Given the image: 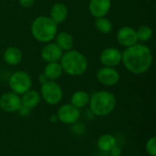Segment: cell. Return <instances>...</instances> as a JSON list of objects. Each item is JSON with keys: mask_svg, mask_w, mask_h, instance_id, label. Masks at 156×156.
I'll list each match as a JSON object with an SVG mask.
<instances>
[{"mask_svg": "<svg viewBox=\"0 0 156 156\" xmlns=\"http://www.w3.org/2000/svg\"><path fill=\"white\" fill-rule=\"evenodd\" d=\"M122 61L131 73L141 75L145 73L152 66L153 55L147 46L135 44L128 47L122 53Z\"/></svg>", "mask_w": 156, "mask_h": 156, "instance_id": "6da1fadb", "label": "cell"}, {"mask_svg": "<svg viewBox=\"0 0 156 156\" xmlns=\"http://www.w3.org/2000/svg\"><path fill=\"white\" fill-rule=\"evenodd\" d=\"M117 105L115 95L109 90L93 92L90 97V110L97 117H106L112 114Z\"/></svg>", "mask_w": 156, "mask_h": 156, "instance_id": "7a4b0ae2", "label": "cell"}, {"mask_svg": "<svg viewBox=\"0 0 156 156\" xmlns=\"http://www.w3.org/2000/svg\"><path fill=\"white\" fill-rule=\"evenodd\" d=\"M60 66L63 72L69 76H81L88 69V59L78 50H69L62 55Z\"/></svg>", "mask_w": 156, "mask_h": 156, "instance_id": "3957f363", "label": "cell"}, {"mask_svg": "<svg viewBox=\"0 0 156 156\" xmlns=\"http://www.w3.org/2000/svg\"><path fill=\"white\" fill-rule=\"evenodd\" d=\"M58 25L48 16H38L31 25L32 36L41 43H48L57 35Z\"/></svg>", "mask_w": 156, "mask_h": 156, "instance_id": "277c9868", "label": "cell"}, {"mask_svg": "<svg viewBox=\"0 0 156 156\" xmlns=\"http://www.w3.org/2000/svg\"><path fill=\"white\" fill-rule=\"evenodd\" d=\"M39 94L41 99L49 105H58L63 99L62 88L56 81L51 80L41 85Z\"/></svg>", "mask_w": 156, "mask_h": 156, "instance_id": "5b68a950", "label": "cell"}, {"mask_svg": "<svg viewBox=\"0 0 156 156\" xmlns=\"http://www.w3.org/2000/svg\"><path fill=\"white\" fill-rule=\"evenodd\" d=\"M11 91L17 95H22L32 87V80L28 73L23 70H17L14 72L8 81Z\"/></svg>", "mask_w": 156, "mask_h": 156, "instance_id": "8992f818", "label": "cell"}, {"mask_svg": "<svg viewBox=\"0 0 156 156\" xmlns=\"http://www.w3.org/2000/svg\"><path fill=\"white\" fill-rule=\"evenodd\" d=\"M58 122L66 125H73L78 122L80 118V110L77 109L70 103L62 104L57 111Z\"/></svg>", "mask_w": 156, "mask_h": 156, "instance_id": "52a82bcc", "label": "cell"}, {"mask_svg": "<svg viewBox=\"0 0 156 156\" xmlns=\"http://www.w3.org/2000/svg\"><path fill=\"white\" fill-rule=\"evenodd\" d=\"M21 106L20 96L13 91L5 92L0 97V109L6 113L17 112Z\"/></svg>", "mask_w": 156, "mask_h": 156, "instance_id": "ba28073f", "label": "cell"}, {"mask_svg": "<svg viewBox=\"0 0 156 156\" xmlns=\"http://www.w3.org/2000/svg\"><path fill=\"white\" fill-rule=\"evenodd\" d=\"M96 78L101 85L112 87L120 81V73L114 68L104 66L98 69Z\"/></svg>", "mask_w": 156, "mask_h": 156, "instance_id": "9c48e42d", "label": "cell"}, {"mask_svg": "<svg viewBox=\"0 0 156 156\" xmlns=\"http://www.w3.org/2000/svg\"><path fill=\"white\" fill-rule=\"evenodd\" d=\"M100 59L103 66L114 68L122 62V53L116 48H108L101 52Z\"/></svg>", "mask_w": 156, "mask_h": 156, "instance_id": "30bf717a", "label": "cell"}, {"mask_svg": "<svg viewBox=\"0 0 156 156\" xmlns=\"http://www.w3.org/2000/svg\"><path fill=\"white\" fill-rule=\"evenodd\" d=\"M117 40L121 45L126 48L137 44L138 38L136 30L131 27H123L120 28L117 33Z\"/></svg>", "mask_w": 156, "mask_h": 156, "instance_id": "8fae6325", "label": "cell"}, {"mask_svg": "<svg viewBox=\"0 0 156 156\" xmlns=\"http://www.w3.org/2000/svg\"><path fill=\"white\" fill-rule=\"evenodd\" d=\"M63 55V51L59 48V47L56 43L49 42L43 47L41 49V57L42 58L48 62H58Z\"/></svg>", "mask_w": 156, "mask_h": 156, "instance_id": "7c38bea8", "label": "cell"}, {"mask_svg": "<svg viewBox=\"0 0 156 156\" xmlns=\"http://www.w3.org/2000/svg\"><path fill=\"white\" fill-rule=\"evenodd\" d=\"M112 5L111 0H90L89 9L90 14L98 18L105 16L110 11Z\"/></svg>", "mask_w": 156, "mask_h": 156, "instance_id": "4fadbf2b", "label": "cell"}, {"mask_svg": "<svg viewBox=\"0 0 156 156\" xmlns=\"http://www.w3.org/2000/svg\"><path fill=\"white\" fill-rule=\"evenodd\" d=\"M69 10L67 6L62 3H56L51 6L50 18L58 25L63 23L68 17Z\"/></svg>", "mask_w": 156, "mask_h": 156, "instance_id": "5bb4252c", "label": "cell"}, {"mask_svg": "<svg viewBox=\"0 0 156 156\" xmlns=\"http://www.w3.org/2000/svg\"><path fill=\"white\" fill-rule=\"evenodd\" d=\"M20 99H21L22 106H25L30 110L36 108L41 101L39 92L35 90H31V89L29 90H27V92H25L24 94H22Z\"/></svg>", "mask_w": 156, "mask_h": 156, "instance_id": "9a60e30c", "label": "cell"}, {"mask_svg": "<svg viewBox=\"0 0 156 156\" xmlns=\"http://www.w3.org/2000/svg\"><path fill=\"white\" fill-rule=\"evenodd\" d=\"M117 144L115 136L112 133H104L101 135L97 141V147L101 152L109 153L110 150Z\"/></svg>", "mask_w": 156, "mask_h": 156, "instance_id": "2e32d148", "label": "cell"}, {"mask_svg": "<svg viewBox=\"0 0 156 156\" xmlns=\"http://www.w3.org/2000/svg\"><path fill=\"white\" fill-rule=\"evenodd\" d=\"M3 58L6 64L10 66H16L21 62L22 53L19 48L16 47H9L5 50Z\"/></svg>", "mask_w": 156, "mask_h": 156, "instance_id": "e0dca14e", "label": "cell"}, {"mask_svg": "<svg viewBox=\"0 0 156 156\" xmlns=\"http://www.w3.org/2000/svg\"><path fill=\"white\" fill-rule=\"evenodd\" d=\"M90 93L85 90H78L74 92L70 98V104L80 110L89 105L90 102Z\"/></svg>", "mask_w": 156, "mask_h": 156, "instance_id": "ac0fdd59", "label": "cell"}, {"mask_svg": "<svg viewBox=\"0 0 156 156\" xmlns=\"http://www.w3.org/2000/svg\"><path fill=\"white\" fill-rule=\"evenodd\" d=\"M43 73L45 74V76L48 78V80L55 81L61 77L63 70L60 66V63L50 62V63H48V65L45 67Z\"/></svg>", "mask_w": 156, "mask_h": 156, "instance_id": "d6986e66", "label": "cell"}, {"mask_svg": "<svg viewBox=\"0 0 156 156\" xmlns=\"http://www.w3.org/2000/svg\"><path fill=\"white\" fill-rule=\"evenodd\" d=\"M56 44L59 47V48L63 51H69L72 48L74 39L69 33L60 32L56 35Z\"/></svg>", "mask_w": 156, "mask_h": 156, "instance_id": "ffe728a7", "label": "cell"}, {"mask_svg": "<svg viewBox=\"0 0 156 156\" xmlns=\"http://www.w3.org/2000/svg\"><path fill=\"white\" fill-rule=\"evenodd\" d=\"M95 27L100 31L101 33L103 34H108L112 31V22L106 18L105 16L102 17H98L95 20Z\"/></svg>", "mask_w": 156, "mask_h": 156, "instance_id": "44dd1931", "label": "cell"}, {"mask_svg": "<svg viewBox=\"0 0 156 156\" xmlns=\"http://www.w3.org/2000/svg\"><path fill=\"white\" fill-rule=\"evenodd\" d=\"M136 34H137L138 40L145 42V41H148L152 38L154 33H153V30L150 27L142 26L136 30Z\"/></svg>", "mask_w": 156, "mask_h": 156, "instance_id": "7402d4cb", "label": "cell"}, {"mask_svg": "<svg viewBox=\"0 0 156 156\" xmlns=\"http://www.w3.org/2000/svg\"><path fill=\"white\" fill-rule=\"evenodd\" d=\"M145 151L149 156H156V137H150L145 144Z\"/></svg>", "mask_w": 156, "mask_h": 156, "instance_id": "603a6c76", "label": "cell"}, {"mask_svg": "<svg viewBox=\"0 0 156 156\" xmlns=\"http://www.w3.org/2000/svg\"><path fill=\"white\" fill-rule=\"evenodd\" d=\"M109 154H111V156H121L122 155V148L118 144H116L110 150Z\"/></svg>", "mask_w": 156, "mask_h": 156, "instance_id": "cb8c5ba5", "label": "cell"}, {"mask_svg": "<svg viewBox=\"0 0 156 156\" xmlns=\"http://www.w3.org/2000/svg\"><path fill=\"white\" fill-rule=\"evenodd\" d=\"M30 112H31V110L28 109V108H27V107H25V106H21L20 109L17 111V112L19 113V115H21L23 117H27L30 114Z\"/></svg>", "mask_w": 156, "mask_h": 156, "instance_id": "d4e9b609", "label": "cell"}, {"mask_svg": "<svg viewBox=\"0 0 156 156\" xmlns=\"http://www.w3.org/2000/svg\"><path fill=\"white\" fill-rule=\"evenodd\" d=\"M34 1L35 0H19V4L23 6V7H29L31 6L33 4H34Z\"/></svg>", "mask_w": 156, "mask_h": 156, "instance_id": "484cf974", "label": "cell"}, {"mask_svg": "<svg viewBox=\"0 0 156 156\" xmlns=\"http://www.w3.org/2000/svg\"><path fill=\"white\" fill-rule=\"evenodd\" d=\"M38 80H39V82L41 83V85H42V84H44V83H46L47 81H48V78L45 76V74H44V73H41V74L38 76Z\"/></svg>", "mask_w": 156, "mask_h": 156, "instance_id": "4316f807", "label": "cell"}, {"mask_svg": "<svg viewBox=\"0 0 156 156\" xmlns=\"http://www.w3.org/2000/svg\"><path fill=\"white\" fill-rule=\"evenodd\" d=\"M50 122H58V117H57V114L52 115V116L50 117Z\"/></svg>", "mask_w": 156, "mask_h": 156, "instance_id": "83f0119b", "label": "cell"}, {"mask_svg": "<svg viewBox=\"0 0 156 156\" xmlns=\"http://www.w3.org/2000/svg\"><path fill=\"white\" fill-rule=\"evenodd\" d=\"M86 156H92V155H86Z\"/></svg>", "mask_w": 156, "mask_h": 156, "instance_id": "f1b7e54d", "label": "cell"}]
</instances>
